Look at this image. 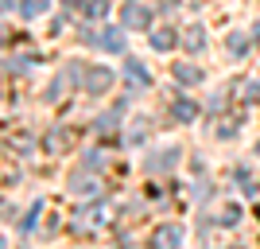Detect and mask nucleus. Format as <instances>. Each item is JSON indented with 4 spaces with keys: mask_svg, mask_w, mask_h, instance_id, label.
Masks as SVG:
<instances>
[{
    "mask_svg": "<svg viewBox=\"0 0 260 249\" xmlns=\"http://www.w3.org/2000/svg\"><path fill=\"white\" fill-rule=\"evenodd\" d=\"M175 74H179V78H186V82H198V70H190V66H179Z\"/></svg>",
    "mask_w": 260,
    "mask_h": 249,
    "instance_id": "nucleus-1",
    "label": "nucleus"
}]
</instances>
